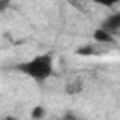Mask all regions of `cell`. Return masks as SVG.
<instances>
[{"mask_svg": "<svg viewBox=\"0 0 120 120\" xmlns=\"http://www.w3.org/2000/svg\"><path fill=\"white\" fill-rule=\"evenodd\" d=\"M13 69H17L19 73L26 75L28 79H32L36 82H45L54 73V60L51 54H36L28 60L15 64Z\"/></svg>", "mask_w": 120, "mask_h": 120, "instance_id": "6da1fadb", "label": "cell"}, {"mask_svg": "<svg viewBox=\"0 0 120 120\" xmlns=\"http://www.w3.org/2000/svg\"><path fill=\"white\" fill-rule=\"evenodd\" d=\"M99 28H103V30H107L109 34L116 36V34L120 32V11H112V13H109V15L103 19V22H101Z\"/></svg>", "mask_w": 120, "mask_h": 120, "instance_id": "7a4b0ae2", "label": "cell"}, {"mask_svg": "<svg viewBox=\"0 0 120 120\" xmlns=\"http://www.w3.org/2000/svg\"><path fill=\"white\" fill-rule=\"evenodd\" d=\"M94 41H98V43H112V41H114V36L109 34V32L103 30V28H98V30L94 32Z\"/></svg>", "mask_w": 120, "mask_h": 120, "instance_id": "3957f363", "label": "cell"}, {"mask_svg": "<svg viewBox=\"0 0 120 120\" xmlns=\"http://www.w3.org/2000/svg\"><path fill=\"white\" fill-rule=\"evenodd\" d=\"M82 90V82L81 81H71L68 86H66V92L68 94H79Z\"/></svg>", "mask_w": 120, "mask_h": 120, "instance_id": "277c9868", "label": "cell"}, {"mask_svg": "<svg viewBox=\"0 0 120 120\" xmlns=\"http://www.w3.org/2000/svg\"><path fill=\"white\" fill-rule=\"evenodd\" d=\"M86 2H92V4H98L101 8H114L120 4V0H86Z\"/></svg>", "mask_w": 120, "mask_h": 120, "instance_id": "5b68a950", "label": "cell"}, {"mask_svg": "<svg viewBox=\"0 0 120 120\" xmlns=\"http://www.w3.org/2000/svg\"><path fill=\"white\" fill-rule=\"evenodd\" d=\"M30 116H32L34 120H39L41 116H45V109H43L41 105H38V107H34V109H32V112H30Z\"/></svg>", "mask_w": 120, "mask_h": 120, "instance_id": "8992f818", "label": "cell"}, {"mask_svg": "<svg viewBox=\"0 0 120 120\" xmlns=\"http://www.w3.org/2000/svg\"><path fill=\"white\" fill-rule=\"evenodd\" d=\"M62 120H79V116H77L75 112H66V114L62 116Z\"/></svg>", "mask_w": 120, "mask_h": 120, "instance_id": "52a82bcc", "label": "cell"}, {"mask_svg": "<svg viewBox=\"0 0 120 120\" xmlns=\"http://www.w3.org/2000/svg\"><path fill=\"white\" fill-rule=\"evenodd\" d=\"M8 6H9V0H0V9H2V11H6Z\"/></svg>", "mask_w": 120, "mask_h": 120, "instance_id": "ba28073f", "label": "cell"}, {"mask_svg": "<svg viewBox=\"0 0 120 120\" xmlns=\"http://www.w3.org/2000/svg\"><path fill=\"white\" fill-rule=\"evenodd\" d=\"M4 120H19L17 116H4Z\"/></svg>", "mask_w": 120, "mask_h": 120, "instance_id": "9c48e42d", "label": "cell"}]
</instances>
